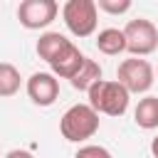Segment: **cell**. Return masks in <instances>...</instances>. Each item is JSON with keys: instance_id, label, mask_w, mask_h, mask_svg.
<instances>
[{"instance_id": "cell-16", "label": "cell", "mask_w": 158, "mask_h": 158, "mask_svg": "<svg viewBox=\"0 0 158 158\" xmlns=\"http://www.w3.org/2000/svg\"><path fill=\"white\" fill-rule=\"evenodd\" d=\"M5 158H35V156L30 151H25V148H12V151L5 153Z\"/></svg>"}, {"instance_id": "cell-9", "label": "cell", "mask_w": 158, "mask_h": 158, "mask_svg": "<svg viewBox=\"0 0 158 158\" xmlns=\"http://www.w3.org/2000/svg\"><path fill=\"white\" fill-rule=\"evenodd\" d=\"M133 121L138 128L143 131H153L158 128V96L146 94L143 99H138L136 109H133Z\"/></svg>"}, {"instance_id": "cell-18", "label": "cell", "mask_w": 158, "mask_h": 158, "mask_svg": "<svg viewBox=\"0 0 158 158\" xmlns=\"http://www.w3.org/2000/svg\"><path fill=\"white\" fill-rule=\"evenodd\" d=\"M156 79H158V69H156Z\"/></svg>"}, {"instance_id": "cell-2", "label": "cell", "mask_w": 158, "mask_h": 158, "mask_svg": "<svg viewBox=\"0 0 158 158\" xmlns=\"http://www.w3.org/2000/svg\"><path fill=\"white\" fill-rule=\"evenodd\" d=\"M59 131L69 143H84L99 131V114L89 104H74L62 114Z\"/></svg>"}, {"instance_id": "cell-14", "label": "cell", "mask_w": 158, "mask_h": 158, "mask_svg": "<svg viewBox=\"0 0 158 158\" xmlns=\"http://www.w3.org/2000/svg\"><path fill=\"white\" fill-rule=\"evenodd\" d=\"M96 7L109 15H123L131 10V0H96Z\"/></svg>"}, {"instance_id": "cell-12", "label": "cell", "mask_w": 158, "mask_h": 158, "mask_svg": "<svg viewBox=\"0 0 158 158\" xmlns=\"http://www.w3.org/2000/svg\"><path fill=\"white\" fill-rule=\"evenodd\" d=\"M99 79H101V67H99V62L91 59V57H86L84 64L79 67V72L69 79V84H72L74 89H79V91H89Z\"/></svg>"}, {"instance_id": "cell-6", "label": "cell", "mask_w": 158, "mask_h": 158, "mask_svg": "<svg viewBox=\"0 0 158 158\" xmlns=\"http://www.w3.org/2000/svg\"><path fill=\"white\" fill-rule=\"evenodd\" d=\"M59 15V5L54 0H22L17 5V20L25 30H44Z\"/></svg>"}, {"instance_id": "cell-13", "label": "cell", "mask_w": 158, "mask_h": 158, "mask_svg": "<svg viewBox=\"0 0 158 158\" xmlns=\"http://www.w3.org/2000/svg\"><path fill=\"white\" fill-rule=\"evenodd\" d=\"M20 84H22V77H20V69L10 62H0V96L7 99V96H15L20 91Z\"/></svg>"}, {"instance_id": "cell-17", "label": "cell", "mask_w": 158, "mask_h": 158, "mask_svg": "<svg viewBox=\"0 0 158 158\" xmlns=\"http://www.w3.org/2000/svg\"><path fill=\"white\" fill-rule=\"evenodd\" d=\"M151 153H153V158H158V136L151 141Z\"/></svg>"}, {"instance_id": "cell-3", "label": "cell", "mask_w": 158, "mask_h": 158, "mask_svg": "<svg viewBox=\"0 0 158 158\" xmlns=\"http://www.w3.org/2000/svg\"><path fill=\"white\" fill-rule=\"evenodd\" d=\"M62 20L74 37H91L99 25V7L94 0H67L62 5Z\"/></svg>"}, {"instance_id": "cell-7", "label": "cell", "mask_w": 158, "mask_h": 158, "mask_svg": "<svg viewBox=\"0 0 158 158\" xmlns=\"http://www.w3.org/2000/svg\"><path fill=\"white\" fill-rule=\"evenodd\" d=\"M25 89H27V96H30L32 104H37V106H52L57 101V96H59V79L52 72H35L27 79Z\"/></svg>"}, {"instance_id": "cell-10", "label": "cell", "mask_w": 158, "mask_h": 158, "mask_svg": "<svg viewBox=\"0 0 158 158\" xmlns=\"http://www.w3.org/2000/svg\"><path fill=\"white\" fill-rule=\"evenodd\" d=\"M96 47L101 54L106 57H118L121 52H126V37H123V30H116V27H106L96 35Z\"/></svg>"}, {"instance_id": "cell-11", "label": "cell", "mask_w": 158, "mask_h": 158, "mask_svg": "<svg viewBox=\"0 0 158 158\" xmlns=\"http://www.w3.org/2000/svg\"><path fill=\"white\" fill-rule=\"evenodd\" d=\"M69 42H72V40H67L62 32H42L40 40H37V47H35V49H37V57L44 59V62L49 64V62H52V59H54Z\"/></svg>"}, {"instance_id": "cell-4", "label": "cell", "mask_w": 158, "mask_h": 158, "mask_svg": "<svg viewBox=\"0 0 158 158\" xmlns=\"http://www.w3.org/2000/svg\"><path fill=\"white\" fill-rule=\"evenodd\" d=\"M116 81L128 91V94H146L153 81H156V69L151 67L148 59L141 57H131L123 59L116 69Z\"/></svg>"}, {"instance_id": "cell-15", "label": "cell", "mask_w": 158, "mask_h": 158, "mask_svg": "<svg viewBox=\"0 0 158 158\" xmlns=\"http://www.w3.org/2000/svg\"><path fill=\"white\" fill-rule=\"evenodd\" d=\"M74 158H114L104 146H94V143H89V146H81L79 151H77V156Z\"/></svg>"}, {"instance_id": "cell-1", "label": "cell", "mask_w": 158, "mask_h": 158, "mask_svg": "<svg viewBox=\"0 0 158 158\" xmlns=\"http://www.w3.org/2000/svg\"><path fill=\"white\" fill-rule=\"evenodd\" d=\"M89 106L96 111V114H106V116H123L126 109H128V101H131V94L114 79H99L89 91Z\"/></svg>"}, {"instance_id": "cell-5", "label": "cell", "mask_w": 158, "mask_h": 158, "mask_svg": "<svg viewBox=\"0 0 158 158\" xmlns=\"http://www.w3.org/2000/svg\"><path fill=\"white\" fill-rule=\"evenodd\" d=\"M123 37H126V52H131L133 57L143 59L158 49V27L146 17L128 20V25L123 27Z\"/></svg>"}, {"instance_id": "cell-8", "label": "cell", "mask_w": 158, "mask_h": 158, "mask_svg": "<svg viewBox=\"0 0 158 158\" xmlns=\"http://www.w3.org/2000/svg\"><path fill=\"white\" fill-rule=\"evenodd\" d=\"M84 59H86V54H81L79 47H77L74 42H69V44L49 62V69H52V74H54L57 79H72V77L79 72V67L84 64Z\"/></svg>"}]
</instances>
